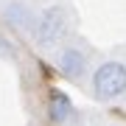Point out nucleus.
<instances>
[{"label":"nucleus","instance_id":"1","mask_svg":"<svg viewBox=\"0 0 126 126\" xmlns=\"http://www.w3.org/2000/svg\"><path fill=\"white\" fill-rule=\"evenodd\" d=\"M73 31V11L64 3H50L45 9H39L31 28V39L36 48H59Z\"/></svg>","mask_w":126,"mask_h":126},{"label":"nucleus","instance_id":"2","mask_svg":"<svg viewBox=\"0 0 126 126\" xmlns=\"http://www.w3.org/2000/svg\"><path fill=\"white\" fill-rule=\"evenodd\" d=\"M90 93L95 101H104V104L126 95V62L104 59L90 76Z\"/></svg>","mask_w":126,"mask_h":126},{"label":"nucleus","instance_id":"3","mask_svg":"<svg viewBox=\"0 0 126 126\" xmlns=\"http://www.w3.org/2000/svg\"><path fill=\"white\" fill-rule=\"evenodd\" d=\"M53 64H56V70L64 79L81 81V79H87V70L93 64V50L84 42H64L62 48H56Z\"/></svg>","mask_w":126,"mask_h":126},{"label":"nucleus","instance_id":"4","mask_svg":"<svg viewBox=\"0 0 126 126\" xmlns=\"http://www.w3.org/2000/svg\"><path fill=\"white\" fill-rule=\"evenodd\" d=\"M36 14L39 11L28 0H6L3 9H0V20H3V25L11 34H31Z\"/></svg>","mask_w":126,"mask_h":126},{"label":"nucleus","instance_id":"5","mask_svg":"<svg viewBox=\"0 0 126 126\" xmlns=\"http://www.w3.org/2000/svg\"><path fill=\"white\" fill-rule=\"evenodd\" d=\"M45 112H48V121L53 123V126H64L73 115H76V107H73V101H70L67 93H62V90H50Z\"/></svg>","mask_w":126,"mask_h":126},{"label":"nucleus","instance_id":"6","mask_svg":"<svg viewBox=\"0 0 126 126\" xmlns=\"http://www.w3.org/2000/svg\"><path fill=\"white\" fill-rule=\"evenodd\" d=\"M17 56V45H14V39L9 34L0 31V59H14Z\"/></svg>","mask_w":126,"mask_h":126}]
</instances>
